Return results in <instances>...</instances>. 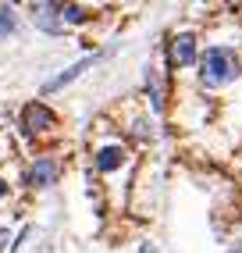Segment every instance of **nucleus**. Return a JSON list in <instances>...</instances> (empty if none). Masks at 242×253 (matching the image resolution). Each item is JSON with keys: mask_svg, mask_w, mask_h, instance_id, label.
<instances>
[{"mask_svg": "<svg viewBox=\"0 0 242 253\" xmlns=\"http://www.w3.org/2000/svg\"><path fill=\"white\" fill-rule=\"evenodd\" d=\"M139 253H157V246H153V243H143V250Z\"/></svg>", "mask_w": 242, "mask_h": 253, "instance_id": "obj_16", "label": "nucleus"}, {"mask_svg": "<svg viewBox=\"0 0 242 253\" xmlns=\"http://www.w3.org/2000/svg\"><path fill=\"white\" fill-rule=\"evenodd\" d=\"M7 196H11V185H7V178H4V175H0V204H4Z\"/></svg>", "mask_w": 242, "mask_h": 253, "instance_id": "obj_13", "label": "nucleus"}, {"mask_svg": "<svg viewBox=\"0 0 242 253\" xmlns=\"http://www.w3.org/2000/svg\"><path fill=\"white\" fill-rule=\"evenodd\" d=\"M100 61V54H89V57H82V61H75V64H68V68L61 72V75H54V79H46L43 82V96H54V93H61L64 86H72V82L79 79V75H85V68H93V64Z\"/></svg>", "mask_w": 242, "mask_h": 253, "instance_id": "obj_4", "label": "nucleus"}, {"mask_svg": "<svg viewBox=\"0 0 242 253\" xmlns=\"http://www.w3.org/2000/svg\"><path fill=\"white\" fill-rule=\"evenodd\" d=\"M146 93H150V104L157 114H164V104H167V89H164V82L157 75V68H146Z\"/></svg>", "mask_w": 242, "mask_h": 253, "instance_id": "obj_8", "label": "nucleus"}, {"mask_svg": "<svg viewBox=\"0 0 242 253\" xmlns=\"http://www.w3.org/2000/svg\"><path fill=\"white\" fill-rule=\"evenodd\" d=\"M7 154H11V146H7V139H4V132H0V161H7Z\"/></svg>", "mask_w": 242, "mask_h": 253, "instance_id": "obj_15", "label": "nucleus"}, {"mask_svg": "<svg viewBox=\"0 0 242 253\" xmlns=\"http://www.w3.org/2000/svg\"><path fill=\"white\" fill-rule=\"evenodd\" d=\"M167 61H171V68H189V64H196V36L193 32H182V36L171 40Z\"/></svg>", "mask_w": 242, "mask_h": 253, "instance_id": "obj_6", "label": "nucleus"}, {"mask_svg": "<svg viewBox=\"0 0 242 253\" xmlns=\"http://www.w3.org/2000/svg\"><path fill=\"white\" fill-rule=\"evenodd\" d=\"M14 29H18V11H14V4H0V43L7 36H14Z\"/></svg>", "mask_w": 242, "mask_h": 253, "instance_id": "obj_10", "label": "nucleus"}, {"mask_svg": "<svg viewBox=\"0 0 242 253\" xmlns=\"http://www.w3.org/2000/svg\"><path fill=\"white\" fill-rule=\"evenodd\" d=\"M18 132H22L25 143H40V139L57 132V114L46 104H40V100H32V104H25L22 114H18Z\"/></svg>", "mask_w": 242, "mask_h": 253, "instance_id": "obj_2", "label": "nucleus"}, {"mask_svg": "<svg viewBox=\"0 0 242 253\" xmlns=\"http://www.w3.org/2000/svg\"><path fill=\"white\" fill-rule=\"evenodd\" d=\"M32 235H36V225H25V228H22V232L11 239V253H22V250L32 243Z\"/></svg>", "mask_w": 242, "mask_h": 253, "instance_id": "obj_11", "label": "nucleus"}, {"mask_svg": "<svg viewBox=\"0 0 242 253\" xmlns=\"http://www.w3.org/2000/svg\"><path fill=\"white\" fill-rule=\"evenodd\" d=\"M93 161H96V171H100V175H114L118 168L128 161V150L121 146V143H103V146L96 150Z\"/></svg>", "mask_w": 242, "mask_h": 253, "instance_id": "obj_7", "label": "nucleus"}, {"mask_svg": "<svg viewBox=\"0 0 242 253\" xmlns=\"http://www.w3.org/2000/svg\"><path fill=\"white\" fill-rule=\"evenodd\" d=\"M200 61V82L206 89H221V86H228V82L242 72V64L235 57V50L232 46H206V54L196 57Z\"/></svg>", "mask_w": 242, "mask_h": 253, "instance_id": "obj_1", "label": "nucleus"}, {"mask_svg": "<svg viewBox=\"0 0 242 253\" xmlns=\"http://www.w3.org/2000/svg\"><path fill=\"white\" fill-rule=\"evenodd\" d=\"M29 18L40 32L46 36H61L64 32V22H61V4H32L29 7Z\"/></svg>", "mask_w": 242, "mask_h": 253, "instance_id": "obj_5", "label": "nucleus"}, {"mask_svg": "<svg viewBox=\"0 0 242 253\" xmlns=\"http://www.w3.org/2000/svg\"><path fill=\"white\" fill-rule=\"evenodd\" d=\"M25 185L29 189H50L57 178H61V161L54 157V154H40L36 161H32L29 168H25Z\"/></svg>", "mask_w": 242, "mask_h": 253, "instance_id": "obj_3", "label": "nucleus"}, {"mask_svg": "<svg viewBox=\"0 0 242 253\" xmlns=\"http://www.w3.org/2000/svg\"><path fill=\"white\" fill-rule=\"evenodd\" d=\"M7 239H11V228H7V225H0V250H7V246H11Z\"/></svg>", "mask_w": 242, "mask_h": 253, "instance_id": "obj_12", "label": "nucleus"}, {"mask_svg": "<svg viewBox=\"0 0 242 253\" xmlns=\"http://www.w3.org/2000/svg\"><path fill=\"white\" fill-rule=\"evenodd\" d=\"M89 18H93L89 7H82V4H61V22H64V29H68V25H85Z\"/></svg>", "mask_w": 242, "mask_h": 253, "instance_id": "obj_9", "label": "nucleus"}, {"mask_svg": "<svg viewBox=\"0 0 242 253\" xmlns=\"http://www.w3.org/2000/svg\"><path fill=\"white\" fill-rule=\"evenodd\" d=\"M32 253H54V243H50V239H40V246L32 250Z\"/></svg>", "mask_w": 242, "mask_h": 253, "instance_id": "obj_14", "label": "nucleus"}, {"mask_svg": "<svg viewBox=\"0 0 242 253\" xmlns=\"http://www.w3.org/2000/svg\"><path fill=\"white\" fill-rule=\"evenodd\" d=\"M228 253H242V243H239V246H232V250H228Z\"/></svg>", "mask_w": 242, "mask_h": 253, "instance_id": "obj_17", "label": "nucleus"}]
</instances>
